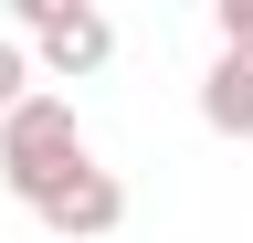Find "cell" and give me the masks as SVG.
Segmentation results:
<instances>
[{"label":"cell","mask_w":253,"mask_h":243,"mask_svg":"<svg viewBox=\"0 0 253 243\" xmlns=\"http://www.w3.org/2000/svg\"><path fill=\"white\" fill-rule=\"evenodd\" d=\"M74 169H95V148H84V127H74V106L32 85V96L0 116V191H11V201H53Z\"/></svg>","instance_id":"obj_1"},{"label":"cell","mask_w":253,"mask_h":243,"mask_svg":"<svg viewBox=\"0 0 253 243\" xmlns=\"http://www.w3.org/2000/svg\"><path fill=\"white\" fill-rule=\"evenodd\" d=\"M32 211H42V233H63V243H106L126 222V191H116V169H74L53 201H32Z\"/></svg>","instance_id":"obj_3"},{"label":"cell","mask_w":253,"mask_h":243,"mask_svg":"<svg viewBox=\"0 0 253 243\" xmlns=\"http://www.w3.org/2000/svg\"><path fill=\"white\" fill-rule=\"evenodd\" d=\"M42 74H63V85H84V74H106L116 64V21L95 11V0H21V32H11Z\"/></svg>","instance_id":"obj_2"},{"label":"cell","mask_w":253,"mask_h":243,"mask_svg":"<svg viewBox=\"0 0 253 243\" xmlns=\"http://www.w3.org/2000/svg\"><path fill=\"white\" fill-rule=\"evenodd\" d=\"M211 32H221V53H253V0H211Z\"/></svg>","instance_id":"obj_6"},{"label":"cell","mask_w":253,"mask_h":243,"mask_svg":"<svg viewBox=\"0 0 253 243\" xmlns=\"http://www.w3.org/2000/svg\"><path fill=\"white\" fill-rule=\"evenodd\" d=\"M21 96H32V53H21V43H11V32H0V116H11V106H21Z\"/></svg>","instance_id":"obj_5"},{"label":"cell","mask_w":253,"mask_h":243,"mask_svg":"<svg viewBox=\"0 0 253 243\" xmlns=\"http://www.w3.org/2000/svg\"><path fill=\"white\" fill-rule=\"evenodd\" d=\"M201 127H211V138H253V53H211V74H201Z\"/></svg>","instance_id":"obj_4"}]
</instances>
